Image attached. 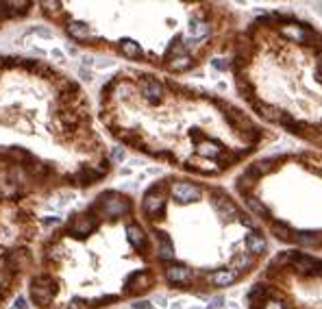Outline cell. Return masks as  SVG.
<instances>
[{
  "label": "cell",
  "instance_id": "7",
  "mask_svg": "<svg viewBox=\"0 0 322 309\" xmlns=\"http://www.w3.org/2000/svg\"><path fill=\"white\" fill-rule=\"evenodd\" d=\"M53 57H55V59H59V61H61V59H63V55L59 53V50H53Z\"/></svg>",
  "mask_w": 322,
  "mask_h": 309
},
{
  "label": "cell",
  "instance_id": "3",
  "mask_svg": "<svg viewBox=\"0 0 322 309\" xmlns=\"http://www.w3.org/2000/svg\"><path fill=\"white\" fill-rule=\"evenodd\" d=\"M235 100L261 124L322 153V24L296 9L248 16L225 59Z\"/></svg>",
  "mask_w": 322,
  "mask_h": 309
},
{
  "label": "cell",
  "instance_id": "1",
  "mask_svg": "<svg viewBox=\"0 0 322 309\" xmlns=\"http://www.w3.org/2000/svg\"><path fill=\"white\" fill-rule=\"evenodd\" d=\"M100 120L122 146L216 183L231 181L279 139L235 98L155 72L107 78Z\"/></svg>",
  "mask_w": 322,
  "mask_h": 309
},
{
  "label": "cell",
  "instance_id": "4",
  "mask_svg": "<svg viewBox=\"0 0 322 309\" xmlns=\"http://www.w3.org/2000/svg\"><path fill=\"white\" fill-rule=\"evenodd\" d=\"M240 198L281 251L322 257V153L265 151L231 179Z\"/></svg>",
  "mask_w": 322,
  "mask_h": 309
},
{
  "label": "cell",
  "instance_id": "5",
  "mask_svg": "<svg viewBox=\"0 0 322 309\" xmlns=\"http://www.w3.org/2000/svg\"><path fill=\"white\" fill-rule=\"evenodd\" d=\"M246 309H322V257L277 251L244 292Z\"/></svg>",
  "mask_w": 322,
  "mask_h": 309
},
{
  "label": "cell",
  "instance_id": "6",
  "mask_svg": "<svg viewBox=\"0 0 322 309\" xmlns=\"http://www.w3.org/2000/svg\"><path fill=\"white\" fill-rule=\"evenodd\" d=\"M33 33H37V35H41V37H53V31L41 29V26H35V29H33Z\"/></svg>",
  "mask_w": 322,
  "mask_h": 309
},
{
  "label": "cell",
  "instance_id": "2",
  "mask_svg": "<svg viewBox=\"0 0 322 309\" xmlns=\"http://www.w3.org/2000/svg\"><path fill=\"white\" fill-rule=\"evenodd\" d=\"M139 212L161 281L181 294L211 298L248 288L277 252L231 185L168 174L144 190Z\"/></svg>",
  "mask_w": 322,
  "mask_h": 309
},
{
  "label": "cell",
  "instance_id": "8",
  "mask_svg": "<svg viewBox=\"0 0 322 309\" xmlns=\"http://www.w3.org/2000/svg\"><path fill=\"white\" fill-rule=\"evenodd\" d=\"M16 305L20 307V309H24V307H26V305H24V298H18V301H16Z\"/></svg>",
  "mask_w": 322,
  "mask_h": 309
}]
</instances>
